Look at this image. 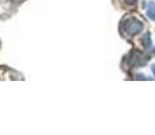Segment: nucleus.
<instances>
[{
    "mask_svg": "<svg viewBox=\"0 0 155 135\" xmlns=\"http://www.w3.org/2000/svg\"><path fill=\"white\" fill-rule=\"evenodd\" d=\"M142 29L143 23L138 19H134V18H126V19H123V22L120 25V31L126 37H134L138 32H140Z\"/></svg>",
    "mask_w": 155,
    "mask_h": 135,
    "instance_id": "1",
    "label": "nucleus"
},
{
    "mask_svg": "<svg viewBox=\"0 0 155 135\" xmlns=\"http://www.w3.org/2000/svg\"><path fill=\"white\" fill-rule=\"evenodd\" d=\"M151 69H153V72H154V76H155V65H153V66H151Z\"/></svg>",
    "mask_w": 155,
    "mask_h": 135,
    "instance_id": "6",
    "label": "nucleus"
},
{
    "mask_svg": "<svg viewBox=\"0 0 155 135\" xmlns=\"http://www.w3.org/2000/svg\"><path fill=\"white\" fill-rule=\"evenodd\" d=\"M142 43L144 47H150L151 46V38H150V34L148 32H146L144 35L142 37Z\"/></svg>",
    "mask_w": 155,
    "mask_h": 135,
    "instance_id": "4",
    "label": "nucleus"
},
{
    "mask_svg": "<svg viewBox=\"0 0 155 135\" xmlns=\"http://www.w3.org/2000/svg\"><path fill=\"white\" fill-rule=\"evenodd\" d=\"M147 61H148V56L135 50V52L131 53L130 58H128V65H130V68H139V66H144Z\"/></svg>",
    "mask_w": 155,
    "mask_h": 135,
    "instance_id": "2",
    "label": "nucleus"
},
{
    "mask_svg": "<svg viewBox=\"0 0 155 135\" xmlns=\"http://www.w3.org/2000/svg\"><path fill=\"white\" fill-rule=\"evenodd\" d=\"M153 54H154V56H155V49H154V52H153Z\"/></svg>",
    "mask_w": 155,
    "mask_h": 135,
    "instance_id": "7",
    "label": "nucleus"
},
{
    "mask_svg": "<svg viewBox=\"0 0 155 135\" xmlns=\"http://www.w3.org/2000/svg\"><path fill=\"white\" fill-rule=\"evenodd\" d=\"M147 16L151 20H155V3L154 2L147 3Z\"/></svg>",
    "mask_w": 155,
    "mask_h": 135,
    "instance_id": "3",
    "label": "nucleus"
},
{
    "mask_svg": "<svg viewBox=\"0 0 155 135\" xmlns=\"http://www.w3.org/2000/svg\"><path fill=\"white\" fill-rule=\"evenodd\" d=\"M126 2H127V4H135L138 0H126Z\"/></svg>",
    "mask_w": 155,
    "mask_h": 135,
    "instance_id": "5",
    "label": "nucleus"
}]
</instances>
